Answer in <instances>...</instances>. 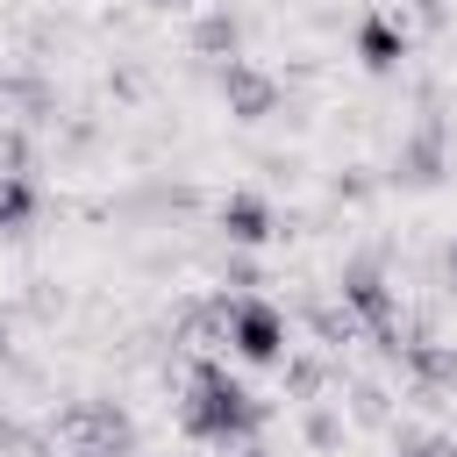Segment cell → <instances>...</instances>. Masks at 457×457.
I'll return each instance as SVG.
<instances>
[{"instance_id":"cell-1","label":"cell","mask_w":457,"mask_h":457,"mask_svg":"<svg viewBox=\"0 0 457 457\" xmlns=\"http://www.w3.org/2000/svg\"><path fill=\"white\" fill-rule=\"evenodd\" d=\"M186 428H193V436H207V443H228V436H243V428H250V393H243V386H228L214 364H207V371H193Z\"/></svg>"},{"instance_id":"cell-2","label":"cell","mask_w":457,"mask_h":457,"mask_svg":"<svg viewBox=\"0 0 457 457\" xmlns=\"http://www.w3.org/2000/svg\"><path fill=\"white\" fill-rule=\"evenodd\" d=\"M228 343L243 350V357H278V343H286V328H278V314L271 307H257V300H236L228 307Z\"/></svg>"},{"instance_id":"cell-3","label":"cell","mask_w":457,"mask_h":457,"mask_svg":"<svg viewBox=\"0 0 457 457\" xmlns=\"http://www.w3.org/2000/svg\"><path fill=\"white\" fill-rule=\"evenodd\" d=\"M221 221H228V236H243V243H257V236H264V207H257V200L221 207Z\"/></svg>"},{"instance_id":"cell-4","label":"cell","mask_w":457,"mask_h":457,"mask_svg":"<svg viewBox=\"0 0 457 457\" xmlns=\"http://www.w3.org/2000/svg\"><path fill=\"white\" fill-rule=\"evenodd\" d=\"M364 57H371V64H393V57H400V36L371 21V29H364Z\"/></svg>"}]
</instances>
